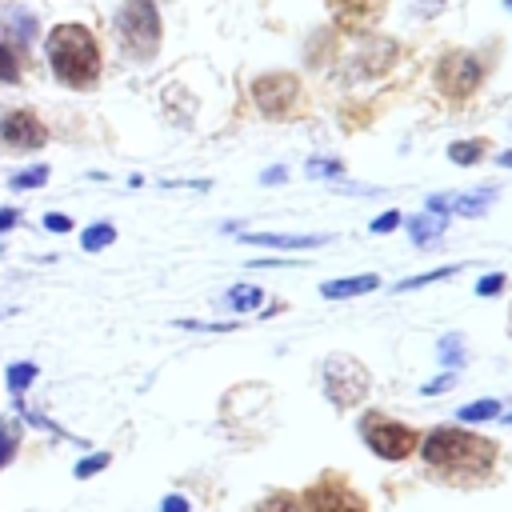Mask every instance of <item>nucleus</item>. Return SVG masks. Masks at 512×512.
Returning <instances> with one entry per match:
<instances>
[{
	"mask_svg": "<svg viewBox=\"0 0 512 512\" xmlns=\"http://www.w3.org/2000/svg\"><path fill=\"white\" fill-rule=\"evenodd\" d=\"M420 456L432 472L448 480H480L496 464V444L464 428H432L420 444Z\"/></svg>",
	"mask_w": 512,
	"mask_h": 512,
	"instance_id": "nucleus-1",
	"label": "nucleus"
},
{
	"mask_svg": "<svg viewBox=\"0 0 512 512\" xmlns=\"http://www.w3.org/2000/svg\"><path fill=\"white\" fill-rule=\"evenodd\" d=\"M48 64L60 84L92 88L100 76V44L84 24H56L48 32Z\"/></svg>",
	"mask_w": 512,
	"mask_h": 512,
	"instance_id": "nucleus-2",
	"label": "nucleus"
},
{
	"mask_svg": "<svg viewBox=\"0 0 512 512\" xmlns=\"http://www.w3.org/2000/svg\"><path fill=\"white\" fill-rule=\"evenodd\" d=\"M116 32H120V44L128 56L148 60L160 48V16H156L152 0H128L116 16Z\"/></svg>",
	"mask_w": 512,
	"mask_h": 512,
	"instance_id": "nucleus-3",
	"label": "nucleus"
},
{
	"mask_svg": "<svg viewBox=\"0 0 512 512\" xmlns=\"http://www.w3.org/2000/svg\"><path fill=\"white\" fill-rule=\"evenodd\" d=\"M360 436H364V444H368L376 456H384V460H404V456L416 452V432H412L408 424H400V420L380 416V412H368V416L360 420Z\"/></svg>",
	"mask_w": 512,
	"mask_h": 512,
	"instance_id": "nucleus-4",
	"label": "nucleus"
},
{
	"mask_svg": "<svg viewBox=\"0 0 512 512\" xmlns=\"http://www.w3.org/2000/svg\"><path fill=\"white\" fill-rule=\"evenodd\" d=\"M324 392H328V400L336 404V408H348V404H356V400H364V392H368V372H364V364L360 360H352V356H328L324 360Z\"/></svg>",
	"mask_w": 512,
	"mask_h": 512,
	"instance_id": "nucleus-5",
	"label": "nucleus"
},
{
	"mask_svg": "<svg viewBox=\"0 0 512 512\" xmlns=\"http://www.w3.org/2000/svg\"><path fill=\"white\" fill-rule=\"evenodd\" d=\"M304 512H368V504L344 476L328 472L304 492Z\"/></svg>",
	"mask_w": 512,
	"mask_h": 512,
	"instance_id": "nucleus-6",
	"label": "nucleus"
},
{
	"mask_svg": "<svg viewBox=\"0 0 512 512\" xmlns=\"http://www.w3.org/2000/svg\"><path fill=\"white\" fill-rule=\"evenodd\" d=\"M480 76H484V68H480V60H476V56H468V52H452V56H444V60H440L436 84H440V92H448L452 100H464V96H472V92H476Z\"/></svg>",
	"mask_w": 512,
	"mask_h": 512,
	"instance_id": "nucleus-7",
	"label": "nucleus"
},
{
	"mask_svg": "<svg viewBox=\"0 0 512 512\" xmlns=\"http://www.w3.org/2000/svg\"><path fill=\"white\" fill-rule=\"evenodd\" d=\"M252 96H256V108L264 116H288L296 108V96H300V84L296 76L288 72H272V76H260L252 84Z\"/></svg>",
	"mask_w": 512,
	"mask_h": 512,
	"instance_id": "nucleus-8",
	"label": "nucleus"
},
{
	"mask_svg": "<svg viewBox=\"0 0 512 512\" xmlns=\"http://www.w3.org/2000/svg\"><path fill=\"white\" fill-rule=\"evenodd\" d=\"M384 8L388 0H328V12L344 32H368L384 16Z\"/></svg>",
	"mask_w": 512,
	"mask_h": 512,
	"instance_id": "nucleus-9",
	"label": "nucleus"
},
{
	"mask_svg": "<svg viewBox=\"0 0 512 512\" xmlns=\"http://www.w3.org/2000/svg\"><path fill=\"white\" fill-rule=\"evenodd\" d=\"M0 136L12 148H40L48 140V128L36 120V112H8L0 124Z\"/></svg>",
	"mask_w": 512,
	"mask_h": 512,
	"instance_id": "nucleus-10",
	"label": "nucleus"
},
{
	"mask_svg": "<svg viewBox=\"0 0 512 512\" xmlns=\"http://www.w3.org/2000/svg\"><path fill=\"white\" fill-rule=\"evenodd\" d=\"M248 244H268V248H316L324 236H280V232H244Z\"/></svg>",
	"mask_w": 512,
	"mask_h": 512,
	"instance_id": "nucleus-11",
	"label": "nucleus"
},
{
	"mask_svg": "<svg viewBox=\"0 0 512 512\" xmlns=\"http://www.w3.org/2000/svg\"><path fill=\"white\" fill-rule=\"evenodd\" d=\"M380 280L376 276H352V280H332V284H324L320 292L328 296V300H340V296H360V292H372Z\"/></svg>",
	"mask_w": 512,
	"mask_h": 512,
	"instance_id": "nucleus-12",
	"label": "nucleus"
},
{
	"mask_svg": "<svg viewBox=\"0 0 512 512\" xmlns=\"http://www.w3.org/2000/svg\"><path fill=\"white\" fill-rule=\"evenodd\" d=\"M480 156H484V140H460L448 148V160H456V164H476Z\"/></svg>",
	"mask_w": 512,
	"mask_h": 512,
	"instance_id": "nucleus-13",
	"label": "nucleus"
},
{
	"mask_svg": "<svg viewBox=\"0 0 512 512\" xmlns=\"http://www.w3.org/2000/svg\"><path fill=\"white\" fill-rule=\"evenodd\" d=\"M16 440H20V428H16L12 420H0V468L12 460V452H16Z\"/></svg>",
	"mask_w": 512,
	"mask_h": 512,
	"instance_id": "nucleus-14",
	"label": "nucleus"
},
{
	"mask_svg": "<svg viewBox=\"0 0 512 512\" xmlns=\"http://www.w3.org/2000/svg\"><path fill=\"white\" fill-rule=\"evenodd\" d=\"M436 232H444V220H440V216H420V220L412 224V240H416V244H428Z\"/></svg>",
	"mask_w": 512,
	"mask_h": 512,
	"instance_id": "nucleus-15",
	"label": "nucleus"
},
{
	"mask_svg": "<svg viewBox=\"0 0 512 512\" xmlns=\"http://www.w3.org/2000/svg\"><path fill=\"white\" fill-rule=\"evenodd\" d=\"M112 240H116L112 224H96V228L84 232V248H88V252H96V248H104V244H112Z\"/></svg>",
	"mask_w": 512,
	"mask_h": 512,
	"instance_id": "nucleus-16",
	"label": "nucleus"
},
{
	"mask_svg": "<svg viewBox=\"0 0 512 512\" xmlns=\"http://www.w3.org/2000/svg\"><path fill=\"white\" fill-rule=\"evenodd\" d=\"M260 304V288H248V284H240L236 292H228V308H256Z\"/></svg>",
	"mask_w": 512,
	"mask_h": 512,
	"instance_id": "nucleus-17",
	"label": "nucleus"
},
{
	"mask_svg": "<svg viewBox=\"0 0 512 512\" xmlns=\"http://www.w3.org/2000/svg\"><path fill=\"white\" fill-rule=\"evenodd\" d=\"M496 412H500V404H496V400H480V404L460 408V420H488V416H496Z\"/></svg>",
	"mask_w": 512,
	"mask_h": 512,
	"instance_id": "nucleus-18",
	"label": "nucleus"
},
{
	"mask_svg": "<svg viewBox=\"0 0 512 512\" xmlns=\"http://www.w3.org/2000/svg\"><path fill=\"white\" fill-rule=\"evenodd\" d=\"M32 376H36V368H32V364H16V368L8 372V384H12V392H24Z\"/></svg>",
	"mask_w": 512,
	"mask_h": 512,
	"instance_id": "nucleus-19",
	"label": "nucleus"
},
{
	"mask_svg": "<svg viewBox=\"0 0 512 512\" xmlns=\"http://www.w3.org/2000/svg\"><path fill=\"white\" fill-rule=\"evenodd\" d=\"M20 76V64H16V56L0 44V80H16Z\"/></svg>",
	"mask_w": 512,
	"mask_h": 512,
	"instance_id": "nucleus-20",
	"label": "nucleus"
},
{
	"mask_svg": "<svg viewBox=\"0 0 512 512\" xmlns=\"http://www.w3.org/2000/svg\"><path fill=\"white\" fill-rule=\"evenodd\" d=\"M444 276H452V268H436V272H424V276H412V280H404L400 288L408 292V288H420V284H428V280H444Z\"/></svg>",
	"mask_w": 512,
	"mask_h": 512,
	"instance_id": "nucleus-21",
	"label": "nucleus"
},
{
	"mask_svg": "<svg viewBox=\"0 0 512 512\" xmlns=\"http://www.w3.org/2000/svg\"><path fill=\"white\" fill-rule=\"evenodd\" d=\"M104 464H108V456H104V452H96V456H88V460H80V464H76V476H92V472H100Z\"/></svg>",
	"mask_w": 512,
	"mask_h": 512,
	"instance_id": "nucleus-22",
	"label": "nucleus"
},
{
	"mask_svg": "<svg viewBox=\"0 0 512 512\" xmlns=\"http://www.w3.org/2000/svg\"><path fill=\"white\" fill-rule=\"evenodd\" d=\"M500 284H504V276L496 272V276H484V280L476 284V292H480V296H496V292H500Z\"/></svg>",
	"mask_w": 512,
	"mask_h": 512,
	"instance_id": "nucleus-23",
	"label": "nucleus"
},
{
	"mask_svg": "<svg viewBox=\"0 0 512 512\" xmlns=\"http://www.w3.org/2000/svg\"><path fill=\"white\" fill-rule=\"evenodd\" d=\"M44 176H48V168H32V172H24V176H16L12 184H16V188H28V184H40Z\"/></svg>",
	"mask_w": 512,
	"mask_h": 512,
	"instance_id": "nucleus-24",
	"label": "nucleus"
},
{
	"mask_svg": "<svg viewBox=\"0 0 512 512\" xmlns=\"http://www.w3.org/2000/svg\"><path fill=\"white\" fill-rule=\"evenodd\" d=\"M396 220H400L396 212H384V216H376V220H372V232H392V228H396Z\"/></svg>",
	"mask_w": 512,
	"mask_h": 512,
	"instance_id": "nucleus-25",
	"label": "nucleus"
},
{
	"mask_svg": "<svg viewBox=\"0 0 512 512\" xmlns=\"http://www.w3.org/2000/svg\"><path fill=\"white\" fill-rule=\"evenodd\" d=\"M44 224H48L52 232H68V228H72V220H68V216H56V212H52V216H48Z\"/></svg>",
	"mask_w": 512,
	"mask_h": 512,
	"instance_id": "nucleus-26",
	"label": "nucleus"
},
{
	"mask_svg": "<svg viewBox=\"0 0 512 512\" xmlns=\"http://www.w3.org/2000/svg\"><path fill=\"white\" fill-rule=\"evenodd\" d=\"M164 512H188L184 496H168V500H164Z\"/></svg>",
	"mask_w": 512,
	"mask_h": 512,
	"instance_id": "nucleus-27",
	"label": "nucleus"
},
{
	"mask_svg": "<svg viewBox=\"0 0 512 512\" xmlns=\"http://www.w3.org/2000/svg\"><path fill=\"white\" fill-rule=\"evenodd\" d=\"M416 8H420L424 16H432V12H440V8H444V0H416Z\"/></svg>",
	"mask_w": 512,
	"mask_h": 512,
	"instance_id": "nucleus-28",
	"label": "nucleus"
},
{
	"mask_svg": "<svg viewBox=\"0 0 512 512\" xmlns=\"http://www.w3.org/2000/svg\"><path fill=\"white\" fill-rule=\"evenodd\" d=\"M308 172H340V164H308Z\"/></svg>",
	"mask_w": 512,
	"mask_h": 512,
	"instance_id": "nucleus-29",
	"label": "nucleus"
},
{
	"mask_svg": "<svg viewBox=\"0 0 512 512\" xmlns=\"http://www.w3.org/2000/svg\"><path fill=\"white\" fill-rule=\"evenodd\" d=\"M12 220H16V216H12V212H0V228H8V224H12Z\"/></svg>",
	"mask_w": 512,
	"mask_h": 512,
	"instance_id": "nucleus-30",
	"label": "nucleus"
},
{
	"mask_svg": "<svg viewBox=\"0 0 512 512\" xmlns=\"http://www.w3.org/2000/svg\"><path fill=\"white\" fill-rule=\"evenodd\" d=\"M508 8H512V0H508Z\"/></svg>",
	"mask_w": 512,
	"mask_h": 512,
	"instance_id": "nucleus-31",
	"label": "nucleus"
}]
</instances>
